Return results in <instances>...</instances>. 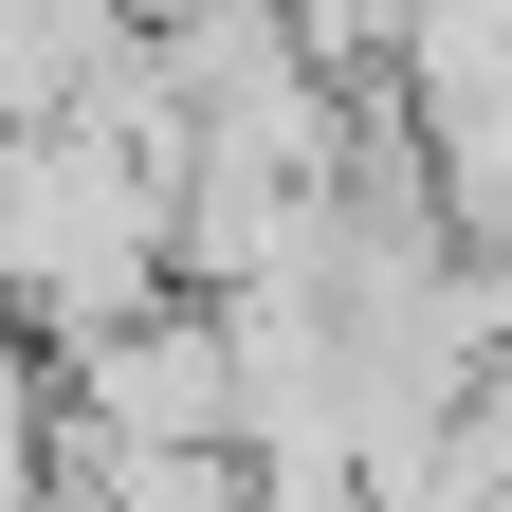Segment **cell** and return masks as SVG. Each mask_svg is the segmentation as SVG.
<instances>
[{
    "instance_id": "6da1fadb",
    "label": "cell",
    "mask_w": 512,
    "mask_h": 512,
    "mask_svg": "<svg viewBox=\"0 0 512 512\" xmlns=\"http://www.w3.org/2000/svg\"><path fill=\"white\" fill-rule=\"evenodd\" d=\"M183 293V165L147 128H19L0 165V311L74 366L92 330Z\"/></svg>"
},
{
    "instance_id": "7a4b0ae2",
    "label": "cell",
    "mask_w": 512,
    "mask_h": 512,
    "mask_svg": "<svg viewBox=\"0 0 512 512\" xmlns=\"http://www.w3.org/2000/svg\"><path fill=\"white\" fill-rule=\"evenodd\" d=\"M74 421L92 439H238V330H220V293H165V311H128V330H92L74 348Z\"/></svg>"
}]
</instances>
